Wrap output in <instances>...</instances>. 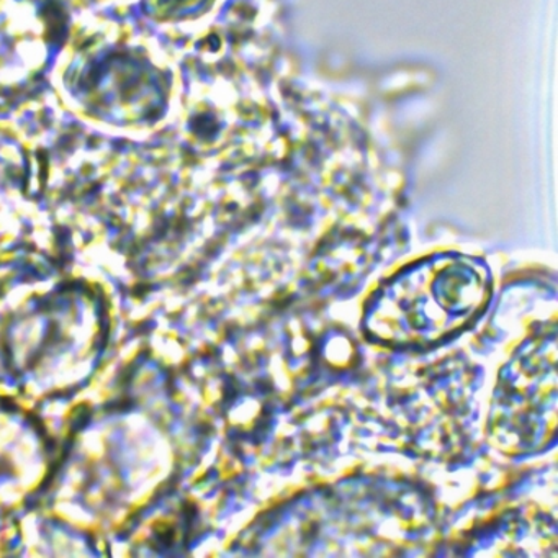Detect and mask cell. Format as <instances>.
<instances>
[{"instance_id": "obj_1", "label": "cell", "mask_w": 558, "mask_h": 558, "mask_svg": "<svg viewBox=\"0 0 558 558\" xmlns=\"http://www.w3.org/2000/svg\"><path fill=\"white\" fill-rule=\"evenodd\" d=\"M482 300L478 270L463 260H436L387 289L371 326L390 341L429 342L462 326Z\"/></svg>"}]
</instances>
